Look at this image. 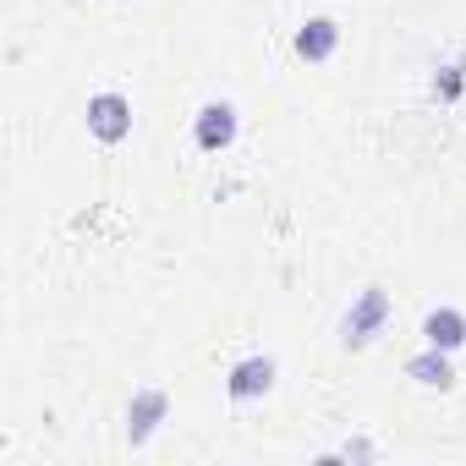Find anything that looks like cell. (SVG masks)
<instances>
[{
	"mask_svg": "<svg viewBox=\"0 0 466 466\" xmlns=\"http://www.w3.org/2000/svg\"><path fill=\"white\" fill-rule=\"evenodd\" d=\"M384 324H390V291H384V286H368V291L346 308V319H340V346H346V351H362V346H373V340L384 335Z\"/></svg>",
	"mask_w": 466,
	"mask_h": 466,
	"instance_id": "6da1fadb",
	"label": "cell"
},
{
	"mask_svg": "<svg viewBox=\"0 0 466 466\" xmlns=\"http://www.w3.org/2000/svg\"><path fill=\"white\" fill-rule=\"evenodd\" d=\"M88 137L105 143V148L127 143V137H132V99L116 94V88H99V94L88 99Z\"/></svg>",
	"mask_w": 466,
	"mask_h": 466,
	"instance_id": "7a4b0ae2",
	"label": "cell"
},
{
	"mask_svg": "<svg viewBox=\"0 0 466 466\" xmlns=\"http://www.w3.org/2000/svg\"><path fill=\"white\" fill-rule=\"evenodd\" d=\"M275 379H280V362L264 357V351H253V357H242L237 368H230L225 395H230V400H264V395L275 390Z\"/></svg>",
	"mask_w": 466,
	"mask_h": 466,
	"instance_id": "3957f363",
	"label": "cell"
},
{
	"mask_svg": "<svg viewBox=\"0 0 466 466\" xmlns=\"http://www.w3.org/2000/svg\"><path fill=\"white\" fill-rule=\"evenodd\" d=\"M192 137H198L203 154L230 148V143H237V105H230V99H208L198 110V121H192Z\"/></svg>",
	"mask_w": 466,
	"mask_h": 466,
	"instance_id": "277c9868",
	"label": "cell"
},
{
	"mask_svg": "<svg viewBox=\"0 0 466 466\" xmlns=\"http://www.w3.org/2000/svg\"><path fill=\"white\" fill-rule=\"evenodd\" d=\"M165 411H170V395H165V390H137L132 406H127V439H132V444H148L154 428L165 422Z\"/></svg>",
	"mask_w": 466,
	"mask_h": 466,
	"instance_id": "5b68a950",
	"label": "cell"
},
{
	"mask_svg": "<svg viewBox=\"0 0 466 466\" xmlns=\"http://www.w3.org/2000/svg\"><path fill=\"white\" fill-rule=\"evenodd\" d=\"M335 45H340V28H335V17H308L302 28H297V56L302 61H329L335 56Z\"/></svg>",
	"mask_w": 466,
	"mask_h": 466,
	"instance_id": "8992f818",
	"label": "cell"
},
{
	"mask_svg": "<svg viewBox=\"0 0 466 466\" xmlns=\"http://www.w3.org/2000/svg\"><path fill=\"white\" fill-rule=\"evenodd\" d=\"M422 340L439 346V351H461L466 346V313L461 308H433L422 319Z\"/></svg>",
	"mask_w": 466,
	"mask_h": 466,
	"instance_id": "52a82bcc",
	"label": "cell"
},
{
	"mask_svg": "<svg viewBox=\"0 0 466 466\" xmlns=\"http://www.w3.org/2000/svg\"><path fill=\"white\" fill-rule=\"evenodd\" d=\"M406 379H417L422 390H450V384H455V368H450V351H439V346H428V351H417V357L406 362Z\"/></svg>",
	"mask_w": 466,
	"mask_h": 466,
	"instance_id": "ba28073f",
	"label": "cell"
}]
</instances>
